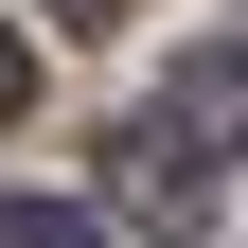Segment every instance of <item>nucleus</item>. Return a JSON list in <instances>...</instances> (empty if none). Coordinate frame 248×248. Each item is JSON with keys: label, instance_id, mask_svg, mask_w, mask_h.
Masks as SVG:
<instances>
[{"label": "nucleus", "instance_id": "obj_3", "mask_svg": "<svg viewBox=\"0 0 248 248\" xmlns=\"http://www.w3.org/2000/svg\"><path fill=\"white\" fill-rule=\"evenodd\" d=\"M18 107H36V53H18V36H0V124H18Z\"/></svg>", "mask_w": 248, "mask_h": 248}, {"label": "nucleus", "instance_id": "obj_4", "mask_svg": "<svg viewBox=\"0 0 248 248\" xmlns=\"http://www.w3.org/2000/svg\"><path fill=\"white\" fill-rule=\"evenodd\" d=\"M53 18H71V36H107V18H124V0H53Z\"/></svg>", "mask_w": 248, "mask_h": 248}, {"label": "nucleus", "instance_id": "obj_2", "mask_svg": "<svg viewBox=\"0 0 248 248\" xmlns=\"http://www.w3.org/2000/svg\"><path fill=\"white\" fill-rule=\"evenodd\" d=\"M0 248H107V213H71V195H0Z\"/></svg>", "mask_w": 248, "mask_h": 248}, {"label": "nucleus", "instance_id": "obj_1", "mask_svg": "<svg viewBox=\"0 0 248 248\" xmlns=\"http://www.w3.org/2000/svg\"><path fill=\"white\" fill-rule=\"evenodd\" d=\"M142 142H160V160H195V177H213V160H248V53H231V36L177 53V71L142 89Z\"/></svg>", "mask_w": 248, "mask_h": 248}]
</instances>
